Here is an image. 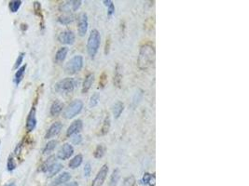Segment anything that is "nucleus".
Instances as JSON below:
<instances>
[{"label":"nucleus","mask_w":249,"mask_h":186,"mask_svg":"<svg viewBox=\"0 0 249 186\" xmlns=\"http://www.w3.org/2000/svg\"><path fill=\"white\" fill-rule=\"evenodd\" d=\"M83 108V102L80 100H75L73 101L65 109L64 113V117L66 119H71L75 117L77 115H78Z\"/></svg>","instance_id":"nucleus-4"},{"label":"nucleus","mask_w":249,"mask_h":186,"mask_svg":"<svg viewBox=\"0 0 249 186\" xmlns=\"http://www.w3.org/2000/svg\"><path fill=\"white\" fill-rule=\"evenodd\" d=\"M109 129H110V118H109V116L107 115V116L104 118V122H103V126H102V128H101L100 134H101V135H105V134L109 131Z\"/></svg>","instance_id":"nucleus-26"},{"label":"nucleus","mask_w":249,"mask_h":186,"mask_svg":"<svg viewBox=\"0 0 249 186\" xmlns=\"http://www.w3.org/2000/svg\"><path fill=\"white\" fill-rule=\"evenodd\" d=\"M121 186H136V178H135V176L131 175V176H128L127 178L124 179Z\"/></svg>","instance_id":"nucleus-29"},{"label":"nucleus","mask_w":249,"mask_h":186,"mask_svg":"<svg viewBox=\"0 0 249 186\" xmlns=\"http://www.w3.org/2000/svg\"><path fill=\"white\" fill-rule=\"evenodd\" d=\"M124 110V104L121 102H117L113 108H112V112H113V115H114V117L115 118H118L121 115V113L123 112Z\"/></svg>","instance_id":"nucleus-19"},{"label":"nucleus","mask_w":249,"mask_h":186,"mask_svg":"<svg viewBox=\"0 0 249 186\" xmlns=\"http://www.w3.org/2000/svg\"><path fill=\"white\" fill-rule=\"evenodd\" d=\"M104 5H105L106 7H108V6H109L110 4H112L113 2H112V1H110V0H107V1H106V0H104Z\"/></svg>","instance_id":"nucleus-41"},{"label":"nucleus","mask_w":249,"mask_h":186,"mask_svg":"<svg viewBox=\"0 0 249 186\" xmlns=\"http://www.w3.org/2000/svg\"><path fill=\"white\" fill-rule=\"evenodd\" d=\"M4 186H15V183H14V182H11V183L6 184V185H4Z\"/></svg>","instance_id":"nucleus-42"},{"label":"nucleus","mask_w":249,"mask_h":186,"mask_svg":"<svg viewBox=\"0 0 249 186\" xmlns=\"http://www.w3.org/2000/svg\"><path fill=\"white\" fill-rule=\"evenodd\" d=\"M82 161H83V156L82 154H77L76 156H74L70 162H69V167L72 168V169H75L77 167H78L81 164H82Z\"/></svg>","instance_id":"nucleus-17"},{"label":"nucleus","mask_w":249,"mask_h":186,"mask_svg":"<svg viewBox=\"0 0 249 186\" xmlns=\"http://www.w3.org/2000/svg\"><path fill=\"white\" fill-rule=\"evenodd\" d=\"M104 152H105V148H104V146L102 145V144H100V145H98V146L96 147V149L94 150L93 155H94L95 158L100 159V158H102V157L104 156Z\"/></svg>","instance_id":"nucleus-27"},{"label":"nucleus","mask_w":249,"mask_h":186,"mask_svg":"<svg viewBox=\"0 0 249 186\" xmlns=\"http://www.w3.org/2000/svg\"><path fill=\"white\" fill-rule=\"evenodd\" d=\"M24 53H20V55H19V57H18V59H17V61H16V63H15V65H14V68H18L22 63H23V61H24Z\"/></svg>","instance_id":"nucleus-37"},{"label":"nucleus","mask_w":249,"mask_h":186,"mask_svg":"<svg viewBox=\"0 0 249 186\" xmlns=\"http://www.w3.org/2000/svg\"><path fill=\"white\" fill-rule=\"evenodd\" d=\"M107 174H108V166L104 164L102 166V167L96 174L95 178L93 179L91 186H102L107 177Z\"/></svg>","instance_id":"nucleus-6"},{"label":"nucleus","mask_w":249,"mask_h":186,"mask_svg":"<svg viewBox=\"0 0 249 186\" xmlns=\"http://www.w3.org/2000/svg\"><path fill=\"white\" fill-rule=\"evenodd\" d=\"M62 128H63V125H62L61 122H55V123H53L50 127V128L48 129V131H47V133L45 135V139L48 140V139H51V138L57 136L61 132Z\"/></svg>","instance_id":"nucleus-12"},{"label":"nucleus","mask_w":249,"mask_h":186,"mask_svg":"<svg viewBox=\"0 0 249 186\" xmlns=\"http://www.w3.org/2000/svg\"><path fill=\"white\" fill-rule=\"evenodd\" d=\"M91 166L90 163H87L84 167V169H83V173H84V177L88 178L90 177L91 175Z\"/></svg>","instance_id":"nucleus-35"},{"label":"nucleus","mask_w":249,"mask_h":186,"mask_svg":"<svg viewBox=\"0 0 249 186\" xmlns=\"http://www.w3.org/2000/svg\"><path fill=\"white\" fill-rule=\"evenodd\" d=\"M81 141H82V137H81V135H79V134H76V135H74V137L72 138V142H73L75 145H78V144H80Z\"/></svg>","instance_id":"nucleus-36"},{"label":"nucleus","mask_w":249,"mask_h":186,"mask_svg":"<svg viewBox=\"0 0 249 186\" xmlns=\"http://www.w3.org/2000/svg\"><path fill=\"white\" fill-rule=\"evenodd\" d=\"M57 143L58 141L56 140H52V141H50L46 145H45V148L43 150V154H51L57 146Z\"/></svg>","instance_id":"nucleus-25"},{"label":"nucleus","mask_w":249,"mask_h":186,"mask_svg":"<svg viewBox=\"0 0 249 186\" xmlns=\"http://www.w3.org/2000/svg\"><path fill=\"white\" fill-rule=\"evenodd\" d=\"M75 34L70 30L62 32L58 37V40L60 41V43L64 45H72L75 42Z\"/></svg>","instance_id":"nucleus-9"},{"label":"nucleus","mask_w":249,"mask_h":186,"mask_svg":"<svg viewBox=\"0 0 249 186\" xmlns=\"http://www.w3.org/2000/svg\"><path fill=\"white\" fill-rule=\"evenodd\" d=\"M100 101V95L98 93H94L90 100V106L91 107H95Z\"/></svg>","instance_id":"nucleus-32"},{"label":"nucleus","mask_w":249,"mask_h":186,"mask_svg":"<svg viewBox=\"0 0 249 186\" xmlns=\"http://www.w3.org/2000/svg\"><path fill=\"white\" fill-rule=\"evenodd\" d=\"M142 181L146 185L155 186V176L150 173H145L142 179Z\"/></svg>","instance_id":"nucleus-24"},{"label":"nucleus","mask_w":249,"mask_h":186,"mask_svg":"<svg viewBox=\"0 0 249 186\" xmlns=\"http://www.w3.org/2000/svg\"><path fill=\"white\" fill-rule=\"evenodd\" d=\"M93 81H94V75L92 73L89 74L84 82H83V85H82V93H86L89 91V89L91 88L92 84H93Z\"/></svg>","instance_id":"nucleus-14"},{"label":"nucleus","mask_w":249,"mask_h":186,"mask_svg":"<svg viewBox=\"0 0 249 186\" xmlns=\"http://www.w3.org/2000/svg\"><path fill=\"white\" fill-rule=\"evenodd\" d=\"M25 69H26V65H24V66L20 67L18 69V71L16 72V74L14 76V83L16 85H19L21 83V81L23 80V77H24V73H25Z\"/></svg>","instance_id":"nucleus-22"},{"label":"nucleus","mask_w":249,"mask_h":186,"mask_svg":"<svg viewBox=\"0 0 249 186\" xmlns=\"http://www.w3.org/2000/svg\"><path fill=\"white\" fill-rule=\"evenodd\" d=\"M76 87V80L73 78H64L55 85V89L61 93H68L74 90Z\"/></svg>","instance_id":"nucleus-5"},{"label":"nucleus","mask_w":249,"mask_h":186,"mask_svg":"<svg viewBox=\"0 0 249 186\" xmlns=\"http://www.w3.org/2000/svg\"><path fill=\"white\" fill-rule=\"evenodd\" d=\"M78 31L80 37H84L88 31V16L86 13H81L78 19Z\"/></svg>","instance_id":"nucleus-7"},{"label":"nucleus","mask_w":249,"mask_h":186,"mask_svg":"<svg viewBox=\"0 0 249 186\" xmlns=\"http://www.w3.org/2000/svg\"><path fill=\"white\" fill-rule=\"evenodd\" d=\"M106 83H107V75L105 74V72H103L102 75L100 76V79H99V88H101V89L104 88Z\"/></svg>","instance_id":"nucleus-33"},{"label":"nucleus","mask_w":249,"mask_h":186,"mask_svg":"<svg viewBox=\"0 0 249 186\" xmlns=\"http://www.w3.org/2000/svg\"><path fill=\"white\" fill-rule=\"evenodd\" d=\"M67 53H68V48H66V47H63V48H61V49L57 51V53H56V55H55V61H56L57 63H62V62H64V59L66 58Z\"/></svg>","instance_id":"nucleus-18"},{"label":"nucleus","mask_w":249,"mask_h":186,"mask_svg":"<svg viewBox=\"0 0 249 186\" xmlns=\"http://www.w3.org/2000/svg\"><path fill=\"white\" fill-rule=\"evenodd\" d=\"M59 23L62 24H69L70 23H72L74 21V16L70 15V14H66V15H63L58 19Z\"/></svg>","instance_id":"nucleus-28"},{"label":"nucleus","mask_w":249,"mask_h":186,"mask_svg":"<svg viewBox=\"0 0 249 186\" xmlns=\"http://www.w3.org/2000/svg\"><path fill=\"white\" fill-rule=\"evenodd\" d=\"M63 108H64V103L61 102L60 101H55L51 104V115L52 116H57L63 111Z\"/></svg>","instance_id":"nucleus-16"},{"label":"nucleus","mask_w":249,"mask_h":186,"mask_svg":"<svg viewBox=\"0 0 249 186\" xmlns=\"http://www.w3.org/2000/svg\"><path fill=\"white\" fill-rule=\"evenodd\" d=\"M70 4H71V11H76L80 8L82 2L80 1V0H75V1H70Z\"/></svg>","instance_id":"nucleus-34"},{"label":"nucleus","mask_w":249,"mask_h":186,"mask_svg":"<svg viewBox=\"0 0 249 186\" xmlns=\"http://www.w3.org/2000/svg\"><path fill=\"white\" fill-rule=\"evenodd\" d=\"M71 179V175L68 172H63L60 175H58L51 183V186H60L64 184L65 182L69 181Z\"/></svg>","instance_id":"nucleus-13"},{"label":"nucleus","mask_w":249,"mask_h":186,"mask_svg":"<svg viewBox=\"0 0 249 186\" xmlns=\"http://www.w3.org/2000/svg\"><path fill=\"white\" fill-rule=\"evenodd\" d=\"M82 127H83V123H82V121H81L80 119H77V120H75V121L69 126V128H67L66 135H67L68 137H70V136L78 134V133L81 131Z\"/></svg>","instance_id":"nucleus-11"},{"label":"nucleus","mask_w":249,"mask_h":186,"mask_svg":"<svg viewBox=\"0 0 249 186\" xmlns=\"http://www.w3.org/2000/svg\"><path fill=\"white\" fill-rule=\"evenodd\" d=\"M65 186H78V183L77 181H72V182H69L68 184H66Z\"/></svg>","instance_id":"nucleus-40"},{"label":"nucleus","mask_w":249,"mask_h":186,"mask_svg":"<svg viewBox=\"0 0 249 186\" xmlns=\"http://www.w3.org/2000/svg\"><path fill=\"white\" fill-rule=\"evenodd\" d=\"M155 61V50L150 44L143 45L139 51L137 64L141 70L149 68Z\"/></svg>","instance_id":"nucleus-1"},{"label":"nucleus","mask_w":249,"mask_h":186,"mask_svg":"<svg viewBox=\"0 0 249 186\" xmlns=\"http://www.w3.org/2000/svg\"><path fill=\"white\" fill-rule=\"evenodd\" d=\"M74 153V148L69 143H64L57 153V157L61 160L68 159Z\"/></svg>","instance_id":"nucleus-8"},{"label":"nucleus","mask_w":249,"mask_h":186,"mask_svg":"<svg viewBox=\"0 0 249 186\" xmlns=\"http://www.w3.org/2000/svg\"><path fill=\"white\" fill-rule=\"evenodd\" d=\"M114 13H115V6H114V4L112 3V4H110V5L108 6V9H107V14H108V16H112Z\"/></svg>","instance_id":"nucleus-38"},{"label":"nucleus","mask_w":249,"mask_h":186,"mask_svg":"<svg viewBox=\"0 0 249 186\" xmlns=\"http://www.w3.org/2000/svg\"><path fill=\"white\" fill-rule=\"evenodd\" d=\"M100 44H101L100 33L96 29L91 30V32L89 36V38H88V43H87L88 54L91 59H93L95 57V55L97 54L98 50L100 48Z\"/></svg>","instance_id":"nucleus-2"},{"label":"nucleus","mask_w":249,"mask_h":186,"mask_svg":"<svg viewBox=\"0 0 249 186\" xmlns=\"http://www.w3.org/2000/svg\"><path fill=\"white\" fill-rule=\"evenodd\" d=\"M37 126V117H36V108L35 106L32 107L31 111L29 112V115L26 119V129L27 131H32L35 129Z\"/></svg>","instance_id":"nucleus-10"},{"label":"nucleus","mask_w":249,"mask_h":186,"mask_svg":"<svg viewBox=\"0 0 249 186\" xmlns=\"http://www.w3.org/2000/svg\"><path fill=\"white\" fill-rule=\"evenodd\" d=\"M64 167H63V165L62 164H60V163H54L48 170H47V177L48 178H51V177H53V176H55L56 174H58L61 170H62V168H63Z\"/></svg>","instance_id":"nucleus-15"},{"label":"nucleus","mask_w":249,"mask_h":186,"mask_svg":"<svg viewBox=\"0 0 249 186\" xmlns=\"http://www.w3.org/2000/svg\"><path fill=\"white\" fill-rule=\"evenodd\" d=\"M121 78H122V75L120 72V66H119V64H117V66L115 68V73H114V85L116 87L120 88Z\"/></svg>","instance_id":"nucleus-20"},{"label":"nucleus","mask_w":249,"mask_h":186,"mask_svg":"<svg viewBox=\"0 0 249 186\" xmlns=\"http://www.w3.org/2000/svg\"><path fill=\"white\" fill-rule=\"evenodd\" d=\"M119 178H120V172H119V169L116 168L114 169V171L112 172L111 174V177H110V180H109V183H108V186H117L118 180H119Z\"/></svg>","instance_id":"nucleus-21"},{"label":"nucleus","mask_w":249,"mask_h":186,"mask_svg":"<svg viewBox=\"0 0 249 186\" xmlns=\"http://www.w3.org/2000/svg\"><path fill=\"white\" fill-rule=\"evenodd\" d=\"M54 163H56V157L55 156H50L47 160H45V162L42 164V166L40 167L41 168V171H43V172H47V170L54 164Z\"/></svg>","instance_id":"nucleus-23"},{"label":"nucleus","mask_w":249,"mask_h":186,"mask_svg":"<svg viewBox=\"0 0 249 186\" xmlns=\"http://www.w3.org/2000/svg\"><path fill=\"white\" fill-rule=\"evenodd\" d=\"M16 168V163H15V160L14 158L11 155L9 158H8V162H7V169L9 171H12Z\"/></svg>","instance_id":"nucleus-31"},{"label":"nucleus","mask_w":249,"mask_h":186,"mask_svg":"<svg viewBox=\"0 0 249 186\" xmlns=\"http://www.w3.org/2000/svg\"><path fill=\"white\" fill-rule=\"evenodd\" d=\"M22 5V1L16 0V1H11L10 2V10L11 12H17Z\"/></svg>","instance_id":"nucleus-30"},{"label":"nucleus","mask_w":249,"mask_h":186,"mask_svg":"<svg viewBox=\"0 0 249 186\" xmlns=\"http://www.w3.org/2000/svg\"><path fill=\"white\" fill-rule=\"evenodd\" d=\"M109 48H110V40L107 39L106 43H105V49H104V53L105 54H107L109 52Z\"/></svg>","instance_id":"nucleus-39"},{"label":"nucleus","mask_w":249,"mask_h":186,"mask_svg":"<svg viewBox=\"0 0 249 186\" xmlns=\"http://www.w3.org/2000/svg\"><path fill=\"white\" fill-rule=\"evenodd\" d=\"M83 67V57L81 55H76L65 65V72L68 75H75L78 73Z\"/></svg>","instance_id":"nucleus-3"}]
</instances>
